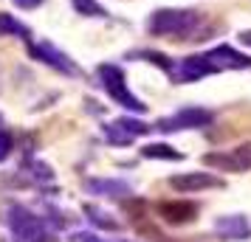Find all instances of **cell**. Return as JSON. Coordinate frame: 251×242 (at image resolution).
Instances as JSON below:
<instances>
[{
	"mask_svg": "<svg viewBox=\"0 0 251 242\" xmlns=\"http://www.w3.org/2000/svg\"><path fill=\"white\" fill-rule=\"evenodd\" d=\"M203 163L215 166L220 172H246V169H251V141L228 152H209V155H203Z\"/></svg>",
	"mask_w": 251,
	"mask_h": 242,
	"instance_id": "7",
	"label": "cell"
},
{
	"mask_svg": "<svg viewBox=\"0 0 251 242\" xmlns=\"http://www.w3.org/2000/svg\"><path fill=\"white\" fill-rule=\"evenodd\" d=\"M88 192L104 195V197H122V195H130V186L125 180H88Z\"/></svg>",
	"mask_w": 251,
	"mask_h": 242,
	"instance_id": "12",
	"label": "cell"
},
{
	"mask_svg": "<svg viewBox=\"0 0 251 242\" xmlns=\"http://www.w3.org/2000/svg\"><path fill=\"white\" fill-rule=\"evenodd\" d=\"M240 43L251 48V28H249V31H240Z\"/></svg>",
	"mask_w": 251,
	"mask_h": 242,
	"instance_id": "19",
	"label": "cell"
},
{
	"mask_svg": "<svg viewBox=\"0 0 251 242\" xmlns=\"http://www.w3.org/2000/svg\"><path fill=\"white\" fill-rule=\"evenodd\" d=\"M141 155H144V158H164V161H181L183 158L181 152L167 147V144H150V147L141 150Z\"/></svg>",
	"mask_w": 251,
	"mask_h": 242,
	"instance_id": "15",
	"label": "cell"
},
{
	"mask_svg": "<svg viewBox=\"0 0 251 242\" xmlns=\"http://www.w3.org/2000/svg\"><path fill=\"white\" fill-rule=\"evenodd\" d=\"M14 150V141H12V132L9 130H0V161H6Z\"/></svg>",
	"mask_w": 251,
	"mask_h": 242,
	"instance_id": "16",
	"label": "cell"
},
{
	"mask_svg": "<svg viewBox=\"0 0 251 242\" xmlns=\"http://www.w3.org/2000/svg\"><path fill=\"white\" fill-rule=\"evenodd\" d=\"M28 45V57L37 59V62H46L48 68L59 70V73H65V76H79V68H76V62L65 54V51H59L51 40H40V43H25Z\"/></svg>",
	"mask_w": 251,
	"mask_h": 242,
	"instance_id": "5",
	"label": "cell"
},
{
	"mask_svg": "<svg viewBox=\"0 0 251 242\" xmlns=\"http://www.w3.org/2000/svg\"><path fill=\"white\" fill-rule=\"evenodd\" d=\"M243 68H251V59L246 54L234 51L231 45H217L212 51L181 59V62L175 59V65L170 70V79L172 82H198L203 76L220 73V70H243Z\"/></svg>",
	"mask_w": 251,
	"mask_h": 242,
	"instance_id": "2",
	"label": "cell"
},
{
	"mask_svg": "<svg viewBox=\"0 0 251 242\" xmlns=\"http://www.w3.org/2000/svg\"><path fill=\"white\" fill-rule=\"evenodd\" d=\"M217 234H220L223 240H246V237H249V220L237 217V214L220 217L217 220Z\"/></svg>",
	"mask_w": 251,
	"mask_h": 242,
	"instance_id": "11",
	"label": "cell"
},
{
	"mask_svg": "<svg viewBox=\"0 0 251 242\" xmlns=\"http://www.w3.org/2000/svg\"><path fill=\"white\" fill-rule=\"evenodd\" d=\"M170 186L178 192H203V189H223V180L209 172H186L170 177Z\"/></svg>",
	"mask_w": 251,
	"mask_h": 242,
	"instance_id": "10",
	"label": "cell"
},
{
	"mask_svg": "<svg viewBox=\"0 0 251 242\" xmlns=\"http://www.w3.org/2000/svg\"><path fill=\"white\" fill-rule=\"evenodd\" d=\"M0 34L3 37H20L25 43H31V28L23 25L20 20H14L12 14H0Z\"/></svg>",
	"mask_w": 251,
	"mask_h": 242,
	"instance_id": "13",
	"label": "cell"
},
{
	"mask_svg": "<svg viewBox=\"0 0 251 242\" xmlns=\"http://www.w3.org/2000/svg\"><path fill=\"white\" fill-rule=\"evenodd\" d=\"M150 130L152 127L144 124V121H138V118H119V121L104 127V135H107L110 144H133L136 138L147 135Z\"/></svg>",
	"mask_w": 251,
	"mask_h": 242,
	"instance_id": "8",
	"label": "cell"
},
{
	"mask_svg": "<svg viewBox=\"0 0 251 242\" xmlns=\"http://www.w3.org/2000/svg\"><path fill=\"white\" fill-rule=\"evenodd\" d=\"M96 76H99V82H102L104 93H107L116 104H122V107H127V110H136V113H144V110H147V104L141 102L138 96L130 93V88H127V76H125V70L119 68V65L104 62V65L96 68Z\"/></svg>",
	"mask_w": 251,
	"mask_h": 242,
	"instance_id": "3",
	"label": "cell"
},
{
	"mask_svg": "<svg viewBox=\"0 0 251 242\" xmlns=\"http://www.w3.org/2000/svg\"><path fill=\"white\" fill-rule=\"evenodd\" d=\"M158 217L170 225H186L198 217V203H189V200H170V203H158L155 206Z\"/></svg>",
	"mask_w": 251,
	"mask_h": 242,
	"instance_id": "9",
	"label": "cell"
},
{
	"mask_svg": "<svg viewBox=\"0 0 251 242\" xmlns=\"http://www.w3.org/2000/svg\"><path fill=\"white\" fill-rule=\"evenodd\" d=\"M9 225H12L14 234L23 242H54V237H51V231L46 228L43 217L31 214L28 208H20V206L9 208Z\"/></svg>",
	"mask_w": 251,
	"mask_h": 242,
	"instance_id": "4",
	"label": "cell"
},
{
	"mask_svg": "<svg viewBox=\"0 0 251 242\" xmlns=\"http://www.w3.org/2000/svg\"><path fill=\"white\" fill-rule=\"evenodd\" d=\"M217 25L206 20V14L195 9H158L147 17V31L172 43H201L215 34Z\"/></svg>",
	"mask_w": 251,
	"mask_h": 242,
	"instance_id": "1",
	"label": "cell"
},
{
	"mask_svg": "<svg viewBox=\"0 0 251 242\" xmlns=\"http://www.w3.org/2000/svg\"><path fill=\"white\" fill-rule=\"evenodd\" d=\"M71 6H74V12L82 14V17H99V20L110 17L107 9H104L99 0H71Z\"/></svg>",
	"mask_w": 251,
	"mask_h": 242,
	"instance_id": "14",
	"label": "cell"
},
{
	"mask_svg": "<svg viewBox=\"0 0 251 242\" xmlns=\"http://www.w3.org/2000/svg\"><path fill=\"white\" fill-rule=\"evenodd\" d=\"M74 242H110V240H102V237H96V234H76Z\"/></svg>",
	"mask_w": 251,
	"mask_h": 242,
	"instance_id": "18",
	"label": "cell"
},
{
	"mask_svg": "<svg viewBox=\"0 0 251 242\" xmlns=\"http://www.w3.org/2000/svg\"><path fill=\"white\" fill-rule=\"evenodd\" d=\"M14 6H20V9H25V12H31V9H37V6H43V0H12Z\"/></svg>",
	"mask_w": 251,
	"mask_h": 242,
	"instance_id": "17",
	"label": "cell"
},
{
	"mask_svg": "<svg viewBox=\"0 0 251 242\" xmlns=\"http://www.w3.org/2000/svg\"><path fill=\"white\" fill-rule=\"evenodd\" d=\"M212 118L215 115L203 110V107H183L178 113L167 115V118H161L155 121L152 127L161 130V132H175V130H192V127H206V124H212Z\"/></svg>",
	"mask_w": 251,
	"mask_h": 242,
	"instance_id": "6",
	"label": "cell"
}]
</instances>
